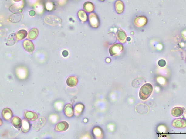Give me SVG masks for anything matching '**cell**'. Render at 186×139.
<instances>
[{"label":"cell","mask_w":186,"mask_h":139,"mask_svg":"<svg viewBox=\"0 0 186 139\" xmlns=\"http://www.w3.org/2000/svg\"><path fill=\"white\" fill-rule=\"evenodd\" d=\"M153 90V86L150 83H146L143 85L140 89V98L143 100H146L151 95Z\"/></svg>","instance_id":"1"},{"label":"cell","mask_w":186,"mask_h":139,"mask_svg":"<svg viewBox=\"0 0 186 139\" xmlns=\"http://www.w3.org/2000/svg\"><path fill=\"white\" fill-rule=\"evenodd\" d=\"M44 22L46 24L51 26H56L60 24L62 20L56 16L54 15H47L44 19Z\"/></svg>","instance_id":"2"},{"label":"cell","mask_w":186,"mask_h":139,"mask_svg":"<svg viewBox=\"0 0 186 139\" xmlns=\"http://www.w3.org/2000/svg\"><path fill=\"white\" fill-rule=\"evenodd\" d=\"M89 21L90 26L94 28H97L100 25L99 18L95 13H92L89 15Z\"/></svg>","instance_id":"3"},{"label":"cell","mask_w":186,"mask_h":139,"mask_svg":"<svg viewBox=\"0 0 186 139\" xmlns=\"http://www.w3.org/2000/svg\"><path fill=\"white\" fill-rule=\"evenodd\" d=\"M124 47L121 44L117 43L111 46L109 49V52L111 56H114L118 54L123 50Z\"/></svg>","instance_id":"4"},{"label":"cell","mask_w":186,"mask_h":139,"mask_svg":"<svg viewBox=\"0 0 186 139\" xmlns=\"http://www.w3.org/2000/svg\"><path fill=\"white\" fill-rule=\"evenodd\" d=\"M172 125L176 128H185L186 127V120L179 118L176 119L173 121Z\"/></svg>","instance_id":"5"},{"label":"cell","mask_w":186,"mask_h":139,"mask_svg":"<svg viewBox=\"0 0 186 139\" xmlns=\"http://www.w3.org/2000/svg\"><path fill=\"white\" fill-rule=\"evenodd\" d=\"M25 118L29 121H34L38 118V115L35 112L31 111H25L24 112Z\"/></svg>","instance_id":"6"},{"label":"cell","mask_w":186,"mask_h":139,"mask_svg":"<svg viewBox=\"0 0 186 139\" xmlns=\"http://www.w3.org/2000/svg\"><path fill=\"white\" fill-rule=\"evenodd\" d=\"M69 127V124L66 121H61L56 125L55 129L56 131L63 132L66 131Z\"/></svg>","instance_id":"7"},{"label":"cell","mask_w":186,"mask_h":139,"mask_svg":"<svg viewBox=\"0 0 186 139\" xmlns=\"http://www.w3.org/2000/svg\"><path fill=\"white\" fill-rule=\"evenodd\" d=\"M23 46L25 50L29 53H32L35 50V47L32 41L29 40H25L23 42Z\"/></svg>","instance_id":"8"},{"label":"cell","mask_w":186,"mask_h":139,"mask_svg":"<svg viewBox=\"0 0 186 139\" xmlns=\"http://www.w3.org/2000/svg\"><path fill=\"white\" fill-rule=\"evenodd\" d=\"M147 22V18L144 16H138L134 21V24L138 27H142L145 25Z\"/></svg>","instance_id":"9"},{"label":"cell","mask_w":186,"mask_h":139,"mask_svg":"<svg viewBox=\"0 0 186 139\" xmlns=\"http://www.w3.org/2000/svg\"><path fill=\"white\" fill-rule=\"evenodd\" d=\"M2 115L4 120L9 121L12 118L13 114L12 111L9 108H6L3 109Z\"/></svg>","instance_id":"10"},{"label":"cell","mask_w":186,"mask_h":139,"mask_svg":"<svg viewBox=\"0 0 186 139\" xmlns=\"http://www.w3.org/2000/svg\"><path fill=\"white\" fill-rule=\"evenodd\" d=\"M64 112L66 116L69 118L73 117L74 115V111L73 106L70 104H68L65 106Z\"/></svg>","instance_id":"11"},{"label":"cell","mask_w":186,"mask_h":139,"mask_svg":"<svg viewBox=\"0 0 186 139\" xmlns=\"http://www.w3.org/2000/svg\"><path fill=\"white\" fill-rule=\"evenodd\" d=\"M85 107L81 103L77 104L74 107V114L76 117H79L82 115Z\"/></svg>","instance_id":"12"},{"label":"cell","mask_w":186,"mask_h":139,"mask_svg":"<svg viewBox=\"0 0 186 139\" xmlns=\"http://www.w3.org/2000/svg\"><path fill=\"white\" fill-rule=\"evenodd\" d=\"M115 9L116 12L118 14H121L124 12V3L120 0H118L115 2Z\"/></svg>","instance_id":"13"},{"label":"cell","mask_w":186,"mask_h":139,"mask_svg":"<svg viewBox=\"0 0 186 139\" xmlns=\"http://www.w3.org/2000/svg\"><path fill=\"white\" fill-rule=\"evenodd\" d=\"M11 122L16 128L19 129L22 127V121L19 117L14 116L11 119Z\"/></svg>","instance_id":"14"},{"label":"cell","mask_w":186,"mask_h":139,"mask_svg":"<svg viewBox=\"0 0 186 139\" xmlns=\"http://www.w3.org/2000/svg\"><path fill=\"white\" fill-rule=\"evenodd\" d=\"M22 16L19 13H15L10 16L9 21L13 23H16L20 22L22 19Z\"/></svg>","instance_id":"15"},{"label":"cell","mask_w":186,"mask_h":139,"mask_svg":"<svg viewBox=\"0 0 186 139\" xmlns=\"http://www.w3.org/2000/svg\"><path fill=\"white\" fill-rule=\"evenodd\" d=\"M117 37L119 42L122 44L126 42L127 40V35L124 31L120 30L117 33Z\"/></svg>","instance_id":"16"},{"label":"cell","mask_w":186,"mask_h":139,"mask_svg":"<svg viewBox=\"0 0 186 139\" xmlns=\"http://www.w3.org/2000/svg\"><path fill=\"white\" fill-rule=\"evenodd\" d=\"M184 109L180 107H176L173 108L171 111V114L174 117H178L181 116L184 113Z\"/></svg>","instance_id":"17"},{"label":"cell","mask_w":186,"mask_h":139,"mask_svg":"<svg viewBox=\"0 0 186 139\" xmlns=\"http://www.w3.org/2000/svg\"><path fill=\"white\" fill-rule=\"evenodd\" d=\"M83 9L85 12L90 13L94 10V5L93 3L90 2H86L83 5Z\"/></svg>","instance_id":"18"},{"label":"cell","mask_w":186,"mask_h":139,"mask_svg":"<svg viewBox=\"0 0 186 139\" xmlns=\"http://www.w3.org/2000/svg\"><path fill=\"white\" fill-rule=\"evenodd\" d=\"M39 30L36 28L31 29L28 34V38L31 40H35L39 34Z\"/></svg>","instance_id":"19"},{"label":"cell","mask_w":186,"mask_h":139,"mask_svg":"<svg viewBox=\"0 0 186 139\" xmlns=\"http://www.w3.org/2000/svg\"><path fill=\"white\" fill-rule=\"evenodd\" d=\"M78 80L76 77L71 76L67 78L66 83L67 86L70 87H74L78 84Z\"/></svg>","instance_id":"20"},{"label":"cell","mask_w":186,"mask_h":139,"mask_svg":"<svg viewBox=\"0 0 186 139\" xmlns=\"http://www.w3.org/2000/svg\"><path fill=\"white\" fill-rule=\"evenodd\" d=\"M31 128L30 124L27 119H24L22 121V125L21 128L24 133H27L29 131Z\"/></svg>","instance_id":"21"},{"label":"cell","mask_w":186,"mask_h":139,"mask_svg":"<svg viewBox=\"0 0 186 139\" xmlns=\"http://www.w3.org/2000/svg\"><path fill=\"white\" fill-rule=\"evenodd\" d=\"M17 40L16 34H11L8 37L6 45L8 46H12L16 43Z\"/></svg>","instance_id":"22"},{"label":"cell","mask_w":186,"mask_h":139,"mask_svg":"<svg viewBox=\"0 0 186 139\" xmlns=\"http://www.w3.org/2000/svg\"><path fill=\"white\" fill-rule=\"evenodd\" d=\"M16 38L19 40H21L23 39L26 38L28 35L27 31L25 29H21V30L18 31L16 34Z\"/></svg>","instance_id":"23"},{"label":"cell","mask_w":186,"mask_h":139,"mask_svg":"<svg viewBox=\"0 0 186 139\" xmlns=\"http://www.w3.org/2000/svg\"><path fill=\"white\" fill-rule=\"evenodd\" d=\"M78 15L79 18L82 22H86L88 19V16H87L86 13L83 10H80L78 12Z\"/></svg>","instance_id":"24"},{"label":"cell","mask_w":186,"mask_h":139,"mask_svg":"<svg viewBox=\"0 0 186 139\" xmlns=\"http://www.w3.org/2000/svg\"><path fill=\"white\" fill-rule=\"evenodd\" d=\"M96 128L97 130H95V129H94V131L93 130V133H98L95 135H96V136L101 137L102 135H103V132H102L100 130V128H98L97 127Z\"/></svg>","instance_id":"25"},{"label":"cell","mask_w":186,"mask_h":139,"mask_svg":"<svg viewBox=\"0 0 186 139\" xmlns=\"http://www.w3.org/2000/svg\"><path fill=\"white\" fill-rule=\"evenodd\" d=\"M166 64L165 60H159L158 62V65L160 66L164 67L165 66Z\"/></svg>","instance_id":"26"},{"label":"cell","mask_w":186,"mask_h":139,"mask_svg":"<svg viewBox=\"0 0 186 139\" xmlns=\"http://www.w3.org/2000/svg\"><path fill=\"white\" fill-rule=\"evenodd\" d=\"M62 54L63 57H66L68 56L69 53L68 51H67V50H64V51L62 52Z\"/></svg>","instance_id":"27"},{"label":"cell","mask_w":186,"mask_h":139,"mask_svg":"<svg viewBox=\"0 0 186 139\" xmlns=\"http://www.w3.org/2000/svg\"><path fill=\"white\" fill-rule=\"evenodd\" d=\"M35 11L32 10L29 11V15L31 16H34L35 15Z\"/></svg>","instance_id":"28"},{"label":"cell","mask_w":186,"mask_h":139,"mask_svg":"<svg viewBox=\"0 0 186 139\" xmlns=\"http://www.w3.org/2000/svg\"><path fill=\"white\" fill-rule=\"evenodd\" d=\"M127 40L128 41H130L131 40V38L129 37H128L127 38Z\"/></svg>","instance_id":"29"},{"label":"cell","mask_w":186,"mask_h":139,"mask_svg":"<svg viewBox=\"0 0 186 139\" xmlns=\"http://www.w3.org/2000/svg\"><path fill=\"white\" fill-rule=\"evenodd\" d=\"M14 1L16 2H18L20 1L21 0H14Z\"/></svg>","instance_id":"30"},{"label":"cell","mask_w":186,"mask_h":139,"mask_svg":"<svg viewBox=\"0 0 186 139\" xmlns=\"http://www.w3.org/2000/svg\"><path fill=\"white\" fill-rule=\"evenodd\" d=\"M99 1H101V2H104L105 0H99Z\"/></svg>","instance_id":"31"},{"label":"cell","mask_w":186,"mask_h":139,"mask_svg":"<svg viewBox=\"0 0 186 139\" xmlns=\"http://www.w3.org/2000/svg\"><path fill=\"white\" fill-rule=\"evenodd\" d=\"M185 62H186V58H185Z\"/></svg>","instance_id":"32"}]
</instances>
